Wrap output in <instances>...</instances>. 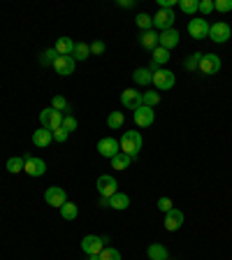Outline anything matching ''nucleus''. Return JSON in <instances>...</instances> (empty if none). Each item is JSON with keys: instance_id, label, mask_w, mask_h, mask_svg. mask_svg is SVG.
<instances>
[{"instance_id": "cd10ccee", "label": "nucleus", "mask_w": 232, "mask_h": 260, "mask_svg": "<svg viewBox=\"0 0 232 260\" xmlns=\"http://www.w3.org/2000/svg\"><path fill=\"white\" fill-rule=\"evenodd\" d=\"M179 7H181V12L184 14H195V12H200V2L198 0H181L179 2Z\"/></svg>"}, {"instance_id": "72a5a7b5", "label": "nucleus", "mask_w": 232, "mask_h": 260, "mask_svg": "<svg viewBox=\"0 0 232 260\" xmlns=\"http://www.w3.org/2000/svg\"><path fill=\"white\" fill-rule=\"evenodd\" d=\"M56 58H58V53H56V49H46V51L40 56L42 65H51V67H53V63H56Z\"/></svg>"}, {"instance_id": "4468645a", "label": "nucleus", "mask_w": 232, "mask_h": 260, "mask_svg": "<svg viewBox=\"0 0 232 260\" xmlns=\"http://www.w3.org/2000/svg\"><path fill=\"white\" fill-rule=\"evenodd\" d=\"M121 102H123V107H128V109H139L142 107V93H137L135 88H126L123 93H121Z\"/></svg>"}, {"instance_id": "7ed1b4c3", "label": "nucleus", "mask_w": 232, "mask_h": 260, "mask_svg": "<svg viewBox=\"0 0 232 260\" xmlns=\"http://www.w3.org/2000/svg\"><path fill=\"white\" fill-rule=\"evenodd\" d=\"M174 74L170 70H153V86L158 91H170L174 86Z\"/></svg>"}, {"instance_id": "1a4fd4ad", "label": "nucleus", "mask_w": 232, "mask_h": 260, "mask_svg": "<svg viewBox=\"0 0 232 260\" xmlns=\"http://www.w3.org/2000/svg\"><path fill=\"white\" fill-rule=\"evenodd\" d=\"M98 154L105 156V158H114L116 154H121V144L114 137H105V140L98 142Z\"/></svg>"}, {"instance_id": "79ce46f5", "label": "nucleus", "mask_w": 232, "mask_h": 260, "mask_svg": "<svg viewBox=\"0 0 232 260\" xmlns=\"http://www.w3.org/2000/svg\"><path fill=\"white\" fill-rule=\"evenodd\" d=\"M102 51H105V44H102V42H93L91 44V53L98 56V53H102Z\"/></svg>"}, {"instance_id": "0eeeda50", "label": "nucleus", "mask_w": 232, "mask_h": 260, "mask_svg": "<svg viewBox=\"0 0 232 260\" xmlns=\"http://www.w3.org/2000/svg\"><path fill=\"white\" fill-rule=\"evenodd\" d=\"M81 249H84V254H88V256H100L102 249H105V242H102V237L88 235V237L81 240Z\"/></svg>"}, {"instance_id": "37998d69", "label": "nucleus", "mask_w": 232, "mask_h": 260, "mask_svg": "<svg viewBox=\"0 0 232 260\" xmlns=\"http://www.w3.org/2000/svg\"><path fill=\"white\" fill-rule=\"evenodd\" d=\"M158 2H160V9H172L177 0H158Z\"/></svg>"}, {"instance_id": "5701e85b", "label": "nucleus", "mask_w": 232, "mask_h": 260, "mask_svg": "<svg viewBox=\"0 0 232 260\" xmlns=\"http://www.w3.org/2000/svg\"><path fill=\"white\" fill-rule=\"evenodd\" d=\"M146 254H149L151 260H167L170 258V251H167L163 244H151V247L146 249Z\"/></svg>"}, {"instance_id": "a19ab883", "label": "nucleus", "mask_w": 232, "mask_h": 260, "mask_svg": "<svg viewBox=\"0 0 232 260\" xmlns=\"http://www.w3.org/2000/svg\"><path fill=\"white\" fill-rule=\"evenodd\" d=\"M200 12H202V14H212L214 12V2H212V0H202V2H200Z\"/></svg>"}, {"instance_id": "f257e3e1", "label": "nucleus", "mask_w": 232, "mask_h": 260, "mask_svg": "<svg viewBox=\"0 0 232 260\" xmlns=\"http://www.w3.org/2000/svg\"><path fill=\"white\" fill-rule=\"evenodd\" d=\"M119 144H121V154L135 158L139 154V149H142V135L137 130H128V133H123Z\"/></svg>"}, {"instance_id": "58836bf2", "label": "nucleus", "mask_w": 232, "mask_h": 260, "mask_svg": "<svg viewBox=\"0 0 232 260\" xmlns=\"http://www.w3.org/2000/svg\"><path fill=\"white\" fill-rule=\"evenodd\" d=\"M214 9H219V12H230L232 0H219V2H214Z\"/></svg>"}, {"instance_id": "f3484780", "label": "nucleus", "mask_w": 232, "mask_h": 260, "mask_svg": "<svg viewBox=\"0 0 232 260\" xmlns=\"http://www.w3.org/2000/svg\"><path fill=\"white\" fill-rule=\"evenodd\" d=\"M177 44H179V33H177L174 28H170V30H163V33H160V47H163V49L172 51Z\"/></svg>"}, {"instance_id": "f03ea898", "label": "nucleus", "mask_w": 232, "mask_h": 260, "mask_svg": "<svg viewBox=\"0 0 232 260\" xmlns=\"http://www.w3.org/2000/svg\"><path fill=\"white\" fill-rule=\"evenodd\" d=\"M40 123H42V128L56 130V128L63 126V114L56 112L53 107H49V109H42V112H40Z\"/></svg>"}, {"instance_id": "c9c22d12", "label": "nucleus", "mask_w": 232, "mask_h": 260, "mask_svg": "<svg viewBox=\"0 0 232 260\" xmlns=\"http://www.w3.org/2000/svg\"><path fill=\"white\" fill-rule=\"evenodd\" d=\"M51 105H53V109H56V112H60V114H63V112L67 109V100L63 98V95H53Z\"/></svg>"}, {"instance_id": "c85d7f7f", "label": "nucleus", "mask_w": 232, "mask_h": 260, "mask_svg": "<svg viewBox=\"0 0 232 260\" xmlns=\"http://www.w3.org/2000/svg\"><path fill=\"white\" fill-rule=\"evenodd\" d=\"M135 21H137V26L142 28V30H151L153 28V16H149V14H137V16H135Z\"/></svg>"}, {"instance_id": "b1692460", "label": "nucleus", "mask_w": 232, "mask_h": 260, "mask_svg": "<svg viewBox=\"0 0 232 260\" xmlns=\"http://www.w3.org/2000/svg\"><path fill=\"white\" fill-rule=\"evenodd\" d=\"M167 60H170V51H167V49H163V47L153 49V70L158 65H165Z\"/></svg>"}, {"instance_id": "f704fd0d", "label": "nucleus", "mask_w": 232, "mask_h": 260, "mask_svg": "<svg viewBox=\"0 0 232 260\" xmlns=\"http://www.w3.org/2000/svg\"><path fill=\"white\" fill-rule=\"evenodd\" d=\"M98 260H121V254L116 249H102V254L98 256Z\"/></svg>"}, {"instance_id": "ddd939ff", "label": "nucleus", "mask_w": 232, "mask_h": 260, "mask_svg": "<svg viewBox=\"0 0 232 260\" xmlns=\"http://www.w3.org/2000/svg\"><path fill=\"white\" fill-rule=\"evenodd\" d=\"M153 119H156V114H153V107H146L142 105L139 109H135V123H137L139 128H146L151 126Z\"/></svg>"}, {"instance_id": "ea45409f", "label": "nucleus", "mask_w": 232, "mask_h": 260, "mask_svg": "<svg viewBox=\"0 0 232 260\" xmlns=\"http://www.w3.org/2000/svg\"><path fill=\"white\" fill-rule=\"evenodd\" d=\"M158 209H160V212H172V200H170V198H160V200H158Z\"/></svg>"}, {"instance_id": "a878e982", "label": "nucleus", "mask_w": 232, "mask_h": 260, "mask_svg": "<svg viewBox=\"0 0 232 260\" xmlns=\"http://www.w3.org/2000/svg\"><path fill=\"white\" fill-rule=\"evenodd\" d=\"M130 163H133V158L126 154H116L112 158V167H116V170H128L130 167Z\"/></svg>"}, {"instance_id": "6e6552de", "label": "nucleus", "mask_w": 232, "mask_h": 260, "mask_svg": "<svg viewBox=\"0 0 232 260\" xmlns=\"http://www.w3.org/2000/svg\"><path fill=\"white\" fill-rule=\"evenodd\" d=\"M188 33H191V37H195V40L209 37V23H207V19H191L188 21Z\"/></svg>"}, {"instance_id": "393cba45", "label": "nucleus", "mask_w": 232, "mask_h": 260, "mask_svg": "<svg viewBox=\"0 0 232 260\" xmlns=\"http://www.w3.org/2000/svg\"><path fill=\"white\" fill-rule=\"evenodd\" d=\"M88 56H91V47H88L86 42H79V44H74V49H72V58L77 60H86Z\"/></svg>"}, {"instance_id": "f8f14e48", "label": "nucleus", "mask_w": 232, "mask_h": 260, "mask_svg": "<svg viewBox=\"0 0 232 260\" xmlns=\"http://www.w3.org/2000/svg\"><path fill=\"white\" fill-rule=\"evenodd\" d=\"M174 23V12L172 9H158V14L153 16V26L160 30H170Z\"/></svg>"}, {"instance_id": "20e7f679", "label": "nucleus", "mask_w": 232, "mask_h": 260, "mask_svg": "<svg viewBox=\"0 0 232 260\" xmlns=\"http://www.w3.org/2000/svg\"><path fill=\"white\" fill-rule=\"evenodd\" d=\"M23 160H26V167H23V172L28 174V177H42V174L46 172V165L42 158H35V156L26 154L23 156Z\"/></svg>"}, {"instance_id": "2eb2a0df", "label": "nucleus", "mask_w": 232, "mask_h": 260, "mask_svg": "<svg viewBox=\"0 0 232 260\" xmlns=\"http://www.w3.org/2000/svg\"><path fill=\"white\" fill-rule=\"evenodd\" d=\"M53 70L60 74V77H67V74L74 72V58L72 56H58L56 63H53Z\"/></svg>"}, {"instance_id": "2f4dec72", "label": "nucleus", "mask_w": 232, "mask_h": 260, "mask_svg": "<svg viewBox=\"0 0 232 260\" xmlns=\"http://www.w3.org/2000/svg\"><path fill=\"white\" fill-rule=\"evenodd\" d=\"M200 60H202V53H193V56H188V58L184 60V67L193 72V70H198L200 67Z\"/></svg>"}, {"instance_id": "4c0bfd02", "label": "nucleus", "mask_w": 232, "mask_h": 260, "mask_svg": "<svg viewBox=\"0 0 232 260\" xmlns=\"http://www.w3.org/2000/svg\"><path fill=\"white\" fill-rule=\"evenodd\" d=\"M51 135H53V140L56 142H67V137H70V133H67L63 126L56 128V130H51Z\"/></svg>"}, {"instance_id": "9b49d317", "label": "nucleus", "mask_w": 232, "mask_h": 260, "mask_svg": "<svg viewBox=\"0 0 232 260\" xmlns=\"http://www.w3.org/2000/svg\"><path fill=\"white\" fill-rule=\"evenodd\" d=\"M230 35H232V30H230V26L228 23H223V21H219V23H214V26H209V37H212L214 42H228L230 40Z\"/></svg>"}, {"instance_id": "473e14b6", "label": "nucleus", "mask_w": 232, "mask_h": 260, "mask_svg": "<svg viewBox=\"0 0 232 260\" xmlns=\"http://www.w3.org/2000/svg\"><path fill=\"white\" fill-rule=\"evenodd\" d=\"M158 102H160V93H153V91H149V93H142V105L156 107Z\"/></svg>"}, {"instance_id": "dca6fc26", "label": "nucleus", "mask_w": 232, "mask_h": 260, "mask_svg": "<svg viewBox=\"0 0 232 260\" xmlns=\"http://www.w3.org/2000/svg\"><path fill=\"white\" fill-rule=\"evenodd\" d=\"M181 226H184V212H179V209H172V212L165 214V230L174 233V230H179Z\"/></svg>"}, {"instance_id": "423d86ee", "label": "nucleus", "mask_w": 232, "mask_h": 260, "mask_svg": "<svg viewBox=\"0 0 232 260\" xmlns=\"http://www.w3.org/2000/svg\"><path fill=\"white\" fill-rule=\"evenodd\" d=\"M44 200H46V205H51V207L60 209V207H63V205H65V202H67V193H65V191H63V188H58V186L46 188Z\"/></svg>"}, {"instance_id": "412c9836", "label": "nucleus", "mask_w": 232, "mask_h": 260, "mask_svg": "<svg viewBox=\"0 0 232 260\" xmlns=\"http://www.w3.org/2000/svg\"><path fill=\"white\" fill-rule=\"evenodd\" d=\"M56 53L58 56H72V49H74V42L70 40V37H58V42H56Z\"/></svg>"}, {"instance_id": "4be33fe9", "label": "nucleus", "mask_w": 232, "mask_h": 260, "mask_svg": "<svg viewBox=\"0 0 232 260\" xmlns=\"http://www.w3.org/2000/svg\"><path fill=\"white\" fill-rule=\"evenodd\" d=\"M128 205H130V198H128L126 193H114L112 198H109V207L112 209L123 212V209H128Z\"/></svg>"}, {"instance_id": "e433bc0d", "label": "nucleus", "mask_w": 232, "mask_h": 260, "mask_svg": "<svg viewBox=\"0 0 232 260\" xmlns=\"http://www.w3.org/2000/svg\"><path fill=\"white\" fill-rule=\"evenodd\" d=\"M63 128H65L67 133H72V130H77V119H74L72 114H67V116H63Z\"/></svg>"}, {"instance_id": "9d476101", "label": "nucleus", "mask_w": 232, "mask_h": 260, "mask_svg": "<svg viewBox=\"0 0 232 260\" xmlns=\"http://www.w3.org/2000/svg\"><path fill=\"white\" fill-rule=\"evenodd\" d=\"M200 70H202L205 74H216L221 70V58L216 56V53H202Z\"/></svg>"}, {"instance_id": "bb28decb", "label": "nucleus", "mask_w": 232, "mask_h": 260, "mask_svg": "<svg viewBox=\"0 0 232 260\" xmlns=\"http://www.w3.org/2000/svg\"><path fill=\"white\" fill-rule=\"evenodd\" d=\"M77 205H72V202H65V205H63V207H60V216H63V219L65 221H74L77 219Z\"/></svg>"}, {"instance_id": "6ab92c4d", "label": "nucleus", "mask_w": 232, "mask_h": 260, "mask_svg": "<svg viewBox=\"0 0 232 260\" xmlns=\"http://www.w3.org/2000/svg\"><path fill=\"white\" fill-rule=\"evenodd\" d=\"M53 140V135L49 128H40V130H35L33 133V144L35 147H49Z\"/></svg>"}, {"instance_id": "a211bd4d", "label": "nucleus", "mask_w": 232, "mask_h": 260, "mask_svg": "<svg viewBox=\"0 0 232 260\" xmlns=\"http://www.w3.org/2000/svg\"><path fill=\"white\" fill-rule=\"evenodd\" d=\"M139 44L144 49H149V51H153V49L160 44V35L156 33V30H144L142 37H139Z\"/></svg>"}, {"instance_id": "7c9ffc66", "label": "nucleus", "mask_w": 232, "mask_h": 260, "mask_svg": "<svg viewBox=\"0 0 232 260\" xmlns=\"http://www.w3.org/2000/svg\"><path fill=\"white\" fill-rule=\"evenodd\" d=\"M107 126L114 128V130L121 128V126H123V114H121V112H112L109 116H107Z\"/></svg>"}, {"instance_id": "aec40b11", "label": "nucleus", "mask_w": 232, "mask_h": 260, "mask_svg": "<svg viewBox=\"0 0 232 260\" xmlns=\"http://www.w3.org/2000/svg\"><path fill=\"white\" fill-rule=\"evenodd\" d=\"M133 79H135V84H142V86H149V84H153V70H146V67H139V70H135V72H133Z\"/></svg>"}, {"instance_id": "39448f33", "label": "nucleus", "mask_w": 232, "mask_h": 260, "mask_svg": "<svg viewBox=\"0 0 232 260\" xmlns=\"http://www.w3.org/2000/svg\"><path fill=\"white\" fill-rule=\"evenodd\" d=\"M116 186H119V184H116V179H114V177H109V174H102V177H98V193L102 195V198H107V200H109L114 193H119V191H116Z\"/></svg>"}, {"instance_id": "c756f323", "label": "nucleus", "mask_w": 232, "mask_h": 260, "mask_svg": "<svg viewBox=\"0 0 232 260\" xmlns=\"http://www.w3.org/2000/svg\"><path fill=\"white\" fill-rule=\"evenodd\" d=\"M23 167H26V160H23V158H9V160H7V170H9L12 174L21 172Z\"/></svg>"}]
</instances>
